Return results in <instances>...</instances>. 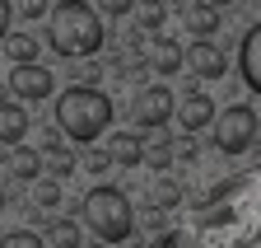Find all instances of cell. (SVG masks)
<instances>
[{
  "label": "cell",
  "instance_id": "cell-1",
  "mask_svg": "<svg viewBox=\"0 0 261 248\" xmlns=\"http://www.w3.org/2000/svg\"><path fill=\"white\" fill-rule=\"evenodd\" d=\"M47 42L61 56H84L89 61L103 47V19L84 0H56L51 14H47Z\"/></svg>",
  "mask_w": 261,
  "mask_h": 248
},
{
  "label": "cell",
  "instance_id": "cell-2",
  "mask_svg": "<svg viewBox=\"0 0 261 248\" xmlns=\"http://www.w3.org/2000/svg\"><path fill=\"white\" fill-rule=\"evenodd\" d=\"M56 127L70 141L89 145V141H98L112 127V99L103 94V89H93V84H70L56 99Z\"/></svg>",
  "mask_w": 261,
  "mask_h": 248
},
{
  "label": "cell",
  "instance_id": "cell-3",
  "mask_svg": "<svg viewBox=\"0 0 261 248\" xmlns=\"http://www.w3.org/2000/svg\"><path fill=\"white\" fill-rule=\"evenodd\" d=\"M80 220H84V230H93L98 239L112 248V243H126L130 239V230H136V206H130V197L121 188L98 183V188L84 197V206H80Z\"/></svg>",
  "mask_w": 261,
  "mask_h": 248
},
{
  "label": "cell",
  "instance_id": "cell-4",
  "mask_svg": "<svg viewBox=\"0 0 261 248\" xmlns=\"http://www.w3.org/2000/svg\"><path fill=\"white\" fill-rule=\"evenodd\" d=\"M256 131H261V117H256L247 103H228V108L215 117V127H210L215 150H224V154H243V150L256 141Z\"/></svg>",
  "mask_w": 261,
  "mask_h": 248
},
{
  "label": "cell",
  "instance_id": "cell-5",
  "mask_svg": "<svg viewBox=\"0 0 261 248\" xmlns=\"http://www.w3.org/2000/svg\"><path fill=\"white\" fill-rule=\"evenodd\" d=\"M173 117V89L168 84H145L130 99V122L140 131H163V122Z\"/></svg>",
  "mask_w": 261,
  "mask_h": 248
},
{
  "label": "cell",
  "instance_id": "cell-6",
  "mask_svg": "<svg viewBox=\"0 0 261 248\" xmlns=\"http://www.w3.org/2000/svg\"><path fill=\"white\" fill-rule=\"evenodd\" d=\"M10 89H14V99H23V103H42V99H51L56 75H51L47 66H14Z\"/></svg>",
  "mask_w": 261,
  "mask_h": 248
},
{
  "label": "cell",
  "instance_id": "cell-7",
  "mask_svg": "<svg viewBox=\"0 0 261 248\" xmlns=\"http://www.w3.org/2000/svg\"><path fill=\"white\" fill-rule=\"evenodd\" d=\"M187 66H191V75H201V80H219L228 71V56L215 42H191L187 47Z\"/></svg>",
  "mask_w": 261,
  "mask_h": 248
},
{
  "label": "cell",
  "instance_id": "cell-8",
  "mask_svg": "<svg viewBox=\"0 0 261 248\" xmlns=\"http://www.w3.org/2000/svg\"><path fill=\"white\" fill-rule=\"evenodd\" d=\"M215 103H210V94H187L182 99V108H177V122H182V131L187 136H196L201 127H215Z\"/></svg>",
  "mask_w": 261,
  "mask_h": 248
},
{
  "label": "cell",
  "instance_id": "cell-9",
  "mask_svg": "<svg viewBox=\"0 0 261 248\" xmlns=\"http://www.w3.org/2000/svg\"><path fill=\"white\" fill-rule=\"evenodd\" d=\"M238 71H243V80L261 94V24L247 28V38H243V47H238Z\"/></svg>",
  "mask_w": 261,
  "mask_h": 248
},
{
  "label": "cell",
  "instance_id": "cell-10",
  "mask_svg": "<svg viewBox=\"0 0 261 248\" xmlns=\"http://www.w3.org/2000/svg\"><path fill=\"white\" fill-rule=\"evenodd\" d=\"M149 66H154V75H177L187 66V47L173 42V38H159L154 52H149Z\"/></svg>",
  "mask_w": 261,
  "mask_h": 248
},
{
  "label": "cell",
  "instance_id": "cell-11",
  "mask_svg": "<svg viewBox=\"0 0 261 248\" xmlns=\"http://www.w3.org/2000/svg\"><path fill=\"white\" fill-rule=\"evenodd\" d=\"M42 169H47L42 150H33V145H14V150H10V173H14L19 183H38Z\"/></svg>",
  "mask_w": 261,
  "mask_h": 248
},
{
  "label": "cell",
  "instance_id": "cell-12",
  "mask_svg": "<svg viewBox=\"0 0 261 248\" xmlns=\"http://www.w3.org/2000/svg\"><path fill=\"white\" fill-rule=\"evenodd\" d=\"M108 154H112V164L136 169V164L145 160V145H140V136H136V131H117V136L108 141Z\"/></svg>",
  "mask_w": 261,
  "mask_h": 248
},
{
  "label": "cell",
  "instance_id": "cell-13",
  "mask_svg": "<svg viewBox=\"0 0 261 248\" xmlns=\"http://www.w3.org/2000/svg\"><path fill=\"white\" fill-rule=\"evenodd\" d=\"M23 136H28V112L19 103L0 99V141H5V145H23Z\"/></svg>",
  "mask_w": 261,
  "mask_h": 248
},
{
  "label": "cell",
  "instance_id": "cell-14",
  "mask_svg": "<svg viewBox=\"0 0 261 248\" xmlns=\"http://www.w3.org/2000/svg\"><path fill=\"white\" fill-rule=\"evenodd\" d=\"M182 19H187V28H191L196 38L219 33V10L210 5V0H196V5H187V10H182Z\"/></svg>",
  "mask_w": 261,
  "mask_h": 248
},
{
  "label": "cell",
  "instance_id": "cell-15",
  "mask_svg": "<svg viewBox=\"0 0 261 248\" xmlns=\"http://www.w3.org/2000/svg\"><path fill=\"white\" fill-rule=\"evenodd\" d=\"M228 248H261V178H256V192H252V206H247V220H243L238 239Z\"/></svg>",
  "mask_w": 261,
  "mask_h": 248
},
{
  "label": "cell",
  "instance_id": "cell-16",
  "mask_svg": "<svg viewBox=\"0 0 261 248\" xmlns=\"http://www.w3.org/2000/svg\"><path fill=\"white\" fill-rule=\"evenodd\" d=\"M0 47H5V56L14 61V66H38V52H42V42L33 33H10Z\"/></svg>",
  "mask_w": 261,
  "mask_h": 248
},
{
  "label": "cell",
  "instance_id": "cell-17",
  "mask_svg": "<svg viewBox=\"0 0 261 248\" xmlns=\"http://www.w3.org/2000/svg\"><path fill=\"white\" fill-rule=\"evenodd\" d=\"M47 243H51V248H80V243H84L80 220H51V225H47Z\"/></svg>",
  "mask_w": 261,
  "mask_h": 248
},
{
  "label": "cell",
  "instance_id": "cell-18",
  "mask_svg": "<svg viewBox=\"0 0 261 248\" xmlns=\"http://www.w3.org/2000/svg\"><path fill=\"white\" fill-rule=\"evenodd\" d=\"M145 201H149V211H168V206H177V201H182V188H177L173 178H159V183H149Z\"/></svg>",
  "mask_w": 261,
  "mask_h": 248
},
{
  "label": "cell",
  "instance_id": "cell-19",
  "mask_svg": "<svg viewBox=\"0 0 261 248\" xmlns=\"http://www.w3.org/2000/svg\"><path fill=\"white\" fill-rule=\"evenodd\" d=\"M145 248H205V243H201V234H196V230H163V234H154Z\"/></svg>",
  "mask_w": 261,
  "mask_h": 248
},
{
  "label": "cell",
  "instance_id": "cell-20",
  "mask_svg": "<svg viewBox=\"0 0 261 248\" xmlns=\"http://www.w3.org/2000/svg\"><path fill=\"white\" fill-rule=\"evenodd\" d=\"M0 248H42V234H33V230H5V234H0Z\"/></svg>",
  "mask_w": 261,
  "mask_h": 248
},
{
  "label": "cell",
  "instance_id": "cell-21",
  "mask_svg": "<svg viewBox=\"0 0 261 248\" xmlns=\"http://www.w3.org/2000/svg\"><path fill=\"white\" fill-rule=\"evenodd\" d=\"M163 19H168V10H163V0H140V24L149 28V33H154V28H159Z\"/></svg>",
  "mask_w": 261,
  "mask_h": 248
},
{
  "label": "cell",
  "instance_id": "cell-22",
  "mask_svg": "<svg viewBox=\"0 0 261 248\" xmlns=\"http://www.w3.org/2000/svg\"><path fill=\"white\" fill-rule=\"evenodd\" d=\"M33 201H38L42 211H51V206L61 201V183H56V178H42V183H38V192H33Z\"/></svg>",
  "mask_w": 261,
  "mask_h": 248
},
{
  "label": "cell",
  "instance_id": "cell-23",
  "mask_svg": "<svg viewBox=\"0 0 261 248\" xmlns=\"http://www.w3.org/2000/svg\"><path fill=\"white\" fill-rule=\"evenodd\" d=\"M42 160H47L51 178H70V173H75V160H70L65 150H51V154H42Z\"/></svg>",
  "mask_w": 261,
  "mask_h": 248
},
{
  "label": "cell",
  "instance_id": "cell-24",
  "mask_svg": "<svg viewBox=\"0 0 261 248\" xmlns=\"http://www.w3.org/2000/svg\"><path fill=\"white\" fill-rule=\"evenodd\" d=\"M98 10H103V14H112V19H121V14H130V10H136V0H98Z\"/></svg>",
  "mask_w": 261,
  "mask_h": 248
},
{
  "label": "cell",
  "instance_id": "cell-25",
  "mask_svg": "<svg viewBox=\"0 0 261 248\" xmlns=\"http://www.w3.org/2000/svg\"><path fill=\"white\" fill-rule=\"evenodd\" d=\"M145 160H149V169H159V173H163V169L173 164V150H168V145H159V150H145Z\"/></svg>",
  "mask_w": 261,
  "mask_h": 248
},
{
  "label": "cell",
  "instance_id": "cell-26",
  "mask_svg": "<svg viewBox=\"0 0 261 248\" xmlns=\"http://www.w3.org/2000/svg\"><path fill=\"white\" fill-rule=\"evenodd\" d=\"M14 14H23V19H42V14H47V0H19Z\"/></svg>",
  "mask_w": 261,
  "mask_h": 248
},
{
  "label": "cell",
  "instance_id": "cell-27",
  "mask_svg": "<svg viewBox=\"0 0 261 248\" xmlns=\"http://www.w3.org/2000/svg\"><path fill=\"white\" fill-rule=\"evenodd\" d=\"M10 24H14V5H10V0H0V42L10 38Z\"/></svg>",
  "mask_w": 261,
  "mask_h": 248
},
{
  "label": "cell",
  "instance_id": "cell-28",
  "mask_svg": "<svg viewBox=\"0 0 261 248\" xmlns=\"http://www.w3.org/2000/svg\"><path fill=\"white\" fill-rule=\"evenodd\" d=\"M84 164H89L93 173H103V169L112 164V154H108V150H89V160H84Z\"/></svg>",
  "mask_w": 261,
  "mask_h": 248
},
{
  "label": "cell",
  "instance_id": "cell-29",
  "mask_svg": "<svg viewBox=\"0 0 261 248\" xmlns=\"http://www.w3.org/2000/svg\"><path fill=\"white\" fill-rule=\"evenodd\" d=\"M0 211H5V192H0Z\"/></svg>",
  "mask_w": 261,
  "mask_h": 248
}]
</instances>
